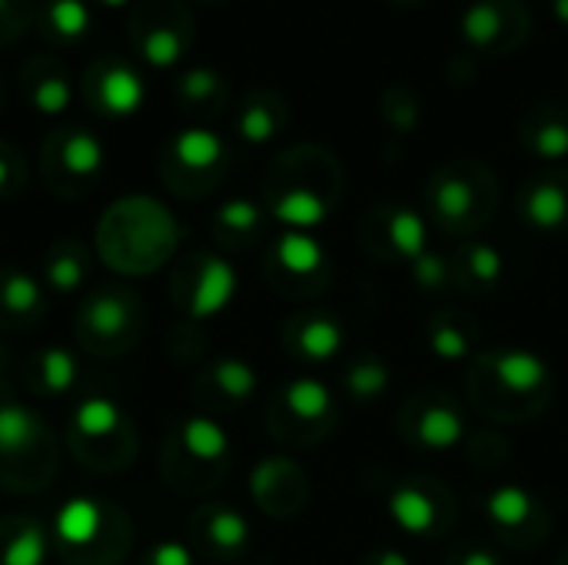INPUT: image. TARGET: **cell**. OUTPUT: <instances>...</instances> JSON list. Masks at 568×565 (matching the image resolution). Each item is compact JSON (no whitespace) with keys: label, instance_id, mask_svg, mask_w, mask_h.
Masks as SVG:
<instances>
[{"label":"cell","instance_id":"obj_40","mask_svg":"<svg viewBox=\"0 0 568 565\" xmlns=\"http://www.w3.org/2000/svg\"><path fill=\"white\" fill-rule=\"evenodd\" d=\"M140 565H200V556L183 539H160L143 553Z\"/></svg>","mask_w":568,"mask_h":565},{"label":"cell","instance_id":"obj_10","mask_svg":"<svg viewBox=\"0 0 568 565\" xmlns=\"http://www.w3.org/2000/svg\"><path fill=\"white\" fill-rule=\"evenodd\" d=\"M479 513L496 543L513 549H539L552 536L549 503L526 483H499L479 500Z\"/></svg>","mask_w":568,"mask_h":565},{"label":"cell","instance_id":"obj_1","mask_svg":"<svg viewBox=\"0 0 568 565\" xmlns=\"http://www.w3.org/2000/svg\"><path fill=\"white\" fill-rule=\"evenodd\" d=\"M552 366L526 346H493L469 363L466 400L496 423H529L549 410Z\"/></svg>","mask_w":568,"mask_h":565},{"label":"cell","instance_id":"obj_30","mask_svg":"<svg viewBox=\"0 0 568 565\" xmlns=\"http://www.w3.org/2000/svg\"><path fill=\"white\" fill-rule=\"evenodd\" d=\"M170 153H173V163L193 176H206L213 173L223 157H226V143L220 140V133L206 130V127H190V130H180L170 143Z\"/></svg>","mask_w":568,"mask_h":565},{"label":"cell","instance_id":"obj_22","mask_svg":"<svg viewBox=\"0 0 568 565\" xmlns=\"http://www.w3.org/2000/svg\"><path fill=\"white\" fill-rule=\"evenodd\" d=\"M266 213L283 230L313 233L333 213V193L326 186H313V183H290V186H283V190H276L270 196V210Z\"/></svg>","mask_w":568,"mask_h":565},{"label":"cell","instance_id":"obj_33","mask_svg":"<svg viewBox=\"0 0 568 565\" xmlns=\"http://www.w3.org/2000/svg\"><path fill=\"white\" fill-rule=\"evenodd\" d=\"M409 280L419 293L426 296H439V293H449L456 286V273H453V260L443 256V253H423L419 260H413L409 266Z\"/></svg>","mask_w":568,"mask_h":565},{"label":"cell","instance_id":"obj_32","mask_svg":"<svg viewBox=\"0 0 568 565\" xmlns=\"http://www.w3.org/2000/svg\"><path fill=\"white\" fill-rule=\"evenodd\" d=\"M103 160H106V150L90 130H73L60 147V167L77 180L97 176L103 170Z\"/></svg>","mask_w":568,"mask_h":565},{"label":"cell","instance_id":"obj_14","mask_svg":"<svg viewBox=\"0 0 568 565\" xmlns=\"http://www.w3.org/2000/svg\"><path fill=\"white\" fill-rule=\"evenodd\" d=\"M310 496V473L293 456H263L250 473V500L270 519H296Z\"/></svg>","mask_w":568,"mask_h":565},{"label":"cell","instance_id":"obj_36","mask_svg":"<svg viewBox=\"0 0 568 565\" xmlns=\"http://www.w3.org/2000/svg\"><path fill=\"white\" fill-rule=\"evenodd\" d=\"M529 147L542 160H566L568 157V123L566 120H549L532 130Z\"/></svg>","mask_w":568,"mask_h":565},{"label":"cell","instance_id":"obj_44","mask_svg":"<svg viewBox=\"0 0 568 565\" xmlns=\"http://www.w3.org/2000/svg\"><path fill=\"white\" fill-rule=\"evenodd\" d=\"M10 180H13V170H10L7 157L0 153V193H7V190H10Z\"/></svg>","mask_w":568,"mask_h":565},{"label":"cell","instance_id":"obj_49","mask_svg":"<svg viewBox=\"0 0 568 565\" xmlns=\"http://www.w3.org/2000/svg\"><path fill=\"white\" fill-rule=\"evenodd\" d=\"M0 7H3V0H0Z\"/></svg>","mask_w":568,"mask_h":565},{"label":"cell","instance_id":"obj_3","mask_svg":"<svg viewBox=\"0 0 568 565\" xmlns=\"http://www.w3.org/2000/svg\"><path fill=\"white\" fill-rule=\"evenodd\" d=\"M50 543L63 565H120L133 543V523L116 503L77 493L57 506Z\"/></svg>","mask_w":568,"mask_h":565},{"label":"cell","instance_id":"obj_37","mask_svg":"<svg viewBox=\"0 0 568 565\" xmlns=\"http://www.w3.org/2000/svg\"><path fill=\"white\" fill-rule=\"evenodd\" d=\"M280 123H276V113L266 107V103H250L243 113H240V137L246 143H270L276 137Z\"/></svg>","mask_w":568,"mask_h":565},{"label":"cell","instance_id":"obj_19","mask_svg":"<svg viewBox=\"0 0 568 565\" xmlns=\"http://www.w3.org/2000/svg\"><path fill=\"white\" fill-rule=\"evenodd\" d=\"M256 390H260V373H256V366L250 360H243V356H216L196 376L193 396L213 416V413L243 410L256 396Z\"/></svg>","mask_w":568,"mask_h":565},{"label":"cell","instance_id":"obj_13","mask_svg":"<svg viewBox=\"0 0 568 565\" xmlns=\"http://www.w3.org/2000/svg\"><path fill=\"white\" fill-rule=\"evenodd\" d=\"M389 523L419 543H433L453 533L456 523V500L453 493L429 476H406L396 480L383 496Z\"/></svg>","mask_w":568,"mask_h":565},{"label":"cell","instance_id":"obj_7","mask_svg":"<svg viewBox=\"0 0 568 565\" xmlns=\"http://www.w3.org/2000/svg\"><path fill=\"white\" fill-rule=\"evenodd\" d=\"M339 423V396L320 376L286 380L266 406V430L283 446H316Z\"/></svg>","mask_w":568,"mask_h":565},{"label":"cell","instance_id":"obj_17","mask_svg":"<svg viewBox=\"0 0 568 565\" xmlns=\"http://www.w3.org/2000/svg\"><path fill=\"white\" fill-rule=\"evenodd\" d=\"M366 250L389 263H413L429 253V220L413 206H383L366 223Z\"/></svg>","mask_w":568,"mask_h":565},{"label":"cell","instance_id":"obj_35","mask_svg":"<svg viewBox=\"0 0 568 565\" xmlns=\"http://www.w3.org/2000/svg\"><path fill=\"white\" fill-rule=\"evenodd\" d=\"M50 23L60 37L73 40V37H83L87 27H90V10L83 0H53L50 3Z\"/></svg>","mask_w":568,"mask_h":565},{"label":"cell","instance_id":"obj_2","mask_svg":"<svg viewBox=\"0 0 568 565\" xmlns=\"http://www.w3.org/2000/svg\"><path fill=\"white\" fill-rule=\"evenodd\" d=\"M176 220L153 200H120L97 226L100 260L120 276H150L163 270L180 246Z\"/></svg>","mask_w":568,"mask_h":565},{"label":"cell","instance_id":"obj_6","mask_svg":"<svg viewBox=\"0 0 568 565\" xmlns=\"http://www.w3.org/2000/svg\"><path fill=\"white\" fill-rule=\"evenodd\" d=\"M57 473V443L33 406L0 400V486L43 490Z\"/></svg>","mask_w":568,"mask_h":565},{"label":"cell","instance_id":"obj_29","mask_svg":"<svg viewBox=\"0 0 568 565\" xmlns=\"http://www.w3.org/2000/svg\"><path fill=\"white\" fill-rule=\"evenodd\" d=\"M393 386V366L386 363V356L363 350L356 356H349L346 370H343V396L353 406H373L379 403Z\"/></svg>","mask_w":568,"mask_h":565},{"label":"cell","instance_id":"obj_26","mask_svg":"<svg viewBox=\"0 0 568 565\" xmlns=\"http://www.w3.org/2000/svg\"><path fill=\"white\" fill-rule=\"evenodd\" d=\"M53 556L50 526L37 516H3L0 519V565H47Z\"/></svg>","mask_w":568,"mask_h":565},{"label":"cell","instance_id":"obj_5","mask_svg":"<svg viewBox=\"0 0 568 565\" xmlns=\"http://www.w3.org/2000/svg\"><path fill=\"white\" fill-rule=\"evenodd\" d=\"M70 453L93 473H120L136 460V426L113 396H83L67 423Z\"/></svg>","mask_w":568,"mask_h":565},{"label":"cell","instance_id":"obj_21","mask_svg":"<svg viewBox=\"0 0 568 565\" xmlns=\"http://www.w3.org/2000/svg\"><path fill=\"white\" fill-rule=\"evenodd\" d=\"M77 380H80V356L63 343L40 346L23 370V383L37 400H63L77 390Z\"/></svg>","mask_w":568,"mask_h":565},{"label":"cell","instance_id":"obj_12","mask_svg":"<svg viewBox=\"0 0 568 565\" xmlns=\"http://www.w3.org/2000/svg\"><path fill=\"white\" fill-rule=\"evenodd\" d=\"M399 436L416 453H456L469 440V420L466 406L443 390H423L413 400L403 403L396 416Z\"/></svg>","mask_w":568,"mask_h":565},{"label":"cell","instance_id":"obj_15","mask_svg":"<svg viewBox=\"0 0 568 565\" xmlns=\"http://www.w3.org/2000/svg\"><path fill=\"white\" fill-rule=\"evenodd\" d=\"M496 193H486L466 170H443L429 183V213L449 233H476L493 220Z\"/></svg>","mask_w":568,"mask_h":565},{"label":"cell","instance_id":"obj_11","mask_svg":"<svg viewBox=\"0 0 568 565\" xmlns=\"http://www.w3.org/2000/svg\"><path fill=\"white\" fill-rule=\"evenodd\" d=\"M263 266H266L270 286L283 293L286 300H313L333 280V260L326 246L313 233H303V230H283L270 243Z\"/></svg>","mask_w":568,"mask_h":565},{"label":"cell","instance_id":"obj_28","mask_svg":"<svg viewBox=\"0 0 568 565\" xmlns=\"http://www.w3.org/2000/svg\"><path fill=\"white\" fill-rule=\"evenodd\" d=\"M266 230V210L256 200L233 196L213 213V236L226 250H246L253 246Z\"/></svg>","mask_w":568,"mask_h":565},{"label":"cell","instance_id":"obj_8","mask_svg":"<svg viewBox=\"0 0 568 565\" xmlns=\"http://www.w3.org/2000/svg\"><path fill=\"white\" fill-rule=\"evenodd\" d=\"M143 303L126 286H97L77 306L73 336L93 356H123L143 336Z\"/></svg>","mask_w":568,"mask_h":565},{"label":"cell","instance_id":"obj_4","mask_svg":"<svg viewBox=\"0 0 568 565\" xmlns=\"http://www.w3.org/2000/svg\"><path fill=\"white\" fill-rule=\"evenodd\" d=\"M233 460V440L223 430V423L210 413H190L173 423L166 453H163V473L173 490L180 493H206L213 490Z\"/></svg>","mask_w":568,"mask_h":565},{"label":"cell","instance_id":"obj_16","mask_svg":"<svg viewBox=\"0 0 568 565\" xmlns=\"http://www.w3.org/2000/svg\"><path fill=\"white\" fill-rule=\"evenodd\" d=\"M250 543H253V526L236 506L213 503V506H200L190 516V546L196 549V556L210 563H240L250 553Z\"/></svg>","mask_w":568,"mask_h":565},{"label":"cell","instance_id":"obj_42","mask_svg":"<svg viewBox=\"0 0 568 565\" xmlns=\"http://www.w3.org/2000/svg\"><path fill=\"white\" fill-rule=\"evenodd\" d=\"M183 97L186 100H210L216 90H220V80H216V73L213 70H206V67H196V70H190L186 77H183Z\"/></svg>","mask_w":568,"mask_h":565},{"label":"cell","instance_id":"obj_47","mask_svg":"<svg viewBox=\"0 0 568 565\" xmlns=\"http://www.w3.org/2000/svg\"><path fill=\"white\" fill-rule=\"evenodd\" d=\"M106 7H123V3H130V0H103Z\"/></svg>","mask_w":568,"mask_h":565},{"label":"cell","instance_id":"obj_23","mask_svg":"<svg viewBox=\"0 0 568 565\" xmlns=\"http://www.w3.org/2000/svg\"><path fill=\"white\" fill-rule=\"evenodd\" d=\"M47 310V286L17 266H0V326L27 330Z\"/></svg>","mask_w":568,"mask_h":565},{"label":"cell","instance_id":"obj_18","mask_svg":"<svg viewBox=\"0 0 568 565\" xmlns=\"http://www.w3.org/2000/svg\"><path fill=\"white\" fill-rule=\"evenodd\" d=\"M349 343L346 323L339 313L329 310H303L286 320L283 326V350L310 366H323L336 360Z\"/></svg>","mask_w":568,"mask_h":565},{"label":"cell","instance_id":"obj_46","mask_svg":"<svg viewBox=\"0 0 568 565\" xmlns=\"http://www.w3.org/2000/svg\"><path fill=\"white\" fill-rule=\"evenodd\" d=\"M7 373V346L0 343V376Z\"/></svg>","mask_w":568,"mask_h":565},{"label":"cell","instance_id":"obj_45","mask_svg":"<svg viewBox=\"0 0 568 565\" xmlns=\"http://www.w3.org/2000/svg\"><path fill=\"white\" fill-rule=\"evenodd\" d=\"M556 17L568 23V0H556Z\"/></svg>","mask_w":568,"mask_h":565},{"label":"cell","instance_id":"obj_25","mask_svg":"<svg viewBox=\"0 0 568 565\" xmlns=\"http://www.w3.org/2000/svg\"><path fill=\"white\" fill-rule=\"evenodd\" d=\"M453 273L459 290L473 296H489L506 280V256L486 240H466L453 256Z\"/></svg>","mask_w":568,"mask_h":565},{"label":"cell","instance_id":"obj_39","mask_svg":"<svg viewBox=\"0 0 568 565\" xmlns=\"http://www.w3.org/2000/svg\"><path fill=\"white\" fill-rule=\"evenodd\" d=\"M73 93H70V83L63 77H43L37 87H33V107L47 117H57L70 107Z\"/></svg>","mask_w":568,"mask_h":565},{"label":"cell","instance_id":"obj_31","mask_svg":"<svg viewBox=\"0 0 568 565\" xmlns=\"http://www.w3.org/2000/svg\"><path fill=\"white\" fill-rule=\"evenodd\" d=\"M146 100V83L136 70L130 67H110L100 80V107L110 117H130L143 107Z\"/></svg>","mask_w":568,"mask_h":565},{"label":"cell","instance_id":"obj_43","mask_svg":"<svg viewBox=\"0 0 568 565\" xmlns=\"http://www.w3.org/2000/svg\"><path fill=\"white\" fill-rule=\"evenodd\" d=\"M356 565H413V559L403 549H396V546H376Z\"/></svg>","mask_w":568,"mask_h":565},{"label":"cell","instance_id":"obj_34","mask_svg":"<svg viewBox=\"0 0 568 565\" xmlns=\"http://www.w3.org/2000/svg\"><path fill=\"white\" fill-rule=\"evenodd\" d=\"M180 53H183V40H180V33L170 30V27H156V30H150L146 40H143V57H146L150 67L166 70V67H173V63L180 60Z\"/></svg>","mask_w":568,"mask_h":565},{"label":"cell","instance_id":"obj_38","mask_svg":"<svg viewBox=\"0 0 568 565\" xmlns=\"http://www.w3.org/2000/svg\"><path fill=\"white\" fill-rule=\"evenodd\" d=\"M463 30L473 43H493L499 33V10L486 0L473 3L463 17Z\"/></svg>","mask_w":568,"mask_h":565},{"label":"cell","instance_id":"obj_41","mask_svg":"<svg viewBox=\"0 0 568 565\" xmlns=\"http://www.w3.org/2000/svg\"><path fill=\"white\" fill-rule=\"evenodd\" d=\"M446 565H503V556H499L496 546L469 539V543H459V546L446 556Z\"/></svg>","mask_w":568,"mask_h":565},{"label":"cell","instance_id":"obj_27","mask_svg":"<svg viewBox=\"0 0 568 565\" xmlns=\"http://www.w3.org/2000/svg\"><path fill=\"white\" fill-rule=\"evenodd\" d=\"M87 276H90V253L80 240H57L40 260V283L57 296L80 293Z\"/></svg>","mask_w":568,"mask_h":565},{"label":"cell","instance_id":"obj_20","mask_svg":"<svg viewBox=\"0 0 568 565\" xmlns=\"http://www.w3.org/2000/svg\"><path fill=\"white\" fill-rule=\"evenodd\" d=\"M426 350L439 360V363H473L479 356V326L476 316L459 310V306H446L436 310L426 323Z\"/></svg>","mask_w":568,"mask_h":565},{"label":"cell","instance_id":"obj_48","mask_svg":"<svg viewBox=\"0 0 568 565\" xmlns=\"http://www.w3.org/2000/svg\"><path fill=\"white\" fill-rule=\"evenodd\" d=\"M556 565H568V549L562 553V556H559V563H556Z\"/></svg>","mask_w":568,"mask_h":565},{"label":"cell","instance_id":"obj_9","mask_svg":"<svg viewBox=\"0 0 568 565\" xmlns=\"http://www.w3.org/2000/svg\"><path fill=\"white\" fill-rule=\"evenodd\" d=\"M240 293L236 266L213 250H196L183 256L170 280V296L186 323H213L223 316Z\"/></svg>","mask_w":568,"mask_h":565},{"label":"cell","instance_id":"obj_24","mask_svg":"<svg viewBox=\"0 0 568 565\" xmlns=\"http://www.w3.org/2000/svg\"><path fill=\"white\" fill-rule=\"evenodd\" d=\"M519 216L536 233L568 230V176H539L519 196Z\"/></svg>","mask_w":568,"mask_h":565}]
</instances>
